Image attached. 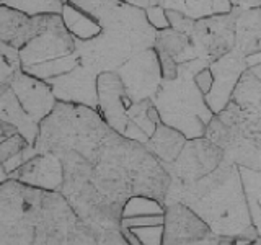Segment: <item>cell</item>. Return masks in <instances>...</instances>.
<instances>
[{
	"label": "cell",
	"mask_w": 261,
	"mask_h": 245,
	"mask_svg": "<svg viewBox=\"0 0 261 245\" xmlns=\"http://www.w3.org/2000/svg\"><path fill=\"white\" fill-rule=\"evenodd\" d=\"M153 49L157 54L167 56L170 59H173L176 64L198 59L191 36L175 31L173 28H165L157 31V39H155Z\"/></svg>",
	"instance_id": "cell-23"
},
{
	"label": "cell",
	"mask_w": 261,
	"mask_h": 245,
	"mask_svg": "<svg viewBox=\"0 0 261 245\" xmlns=\"http://www.w3.org/2000/svg\"><path fill=\"white\" fill-rule=\"evenodd\" d=\"M145 13H147V20H149V23L157 31L170 28V23L167 18V10L162 5H155V7L147 8Z\"/></svg>",
	"instance_id": "cell-30"
},
{
	"label": "cell",
	"mask_w": 261,
	"mask_h": 245,
	"mask_svg": "<svg viewBox=\"0 0 261 245\" xmlns=\"http://www.w3.org/2000/svg\"><path fill=\"white\" fill-rule=\"evenodd\" d=\"M230 4H232L233 8H239V10H247V8L261 7V0H230Z\"/></svg>",
	"instance_id": "cell-33"
},
{
	"label": "cell",
	"mask_w": 261,
	"mask_h": 245,
	"mask_svg": "<svg viewBox=\"0 0 261 245\" xmlns=\"http://www.w3.org/2000/svg\"><path fill=\"white\" fill-rule=\"evenodd\" d=\"M44 193L13 178L0 183V245H38Z\"/></svg>",
	"instance_id": "cell-7"
},
{
	"label": "cell",
	"mask_w": 261,
	"mask_h": 245,
	"mask_svg": "<svg viewBox=\"0 0 261 245\" xmlns=\"http://www.w3.org/2000/svg\"><path fill=\"white\" fill-rule=\"evenodd\" d=\"M225 160V154L206 136L188 139L178 157L171 163H163L170 175V183L188 185L212 174Z\"/></svg>",
	"instance_id": "cell-10"
},
{
	"label": "cell",
	"mask_w": 261,
	"mask_h": 245,
	"mask_svg": "<svg viewBox=\"0 0 261 245\" xmlns=\"http://www.w3.org/2000/svg\"><path fill=\"white\" fill-rule=\"evenodd\" d=\"M10 88L15 93L16 100L23 106V110L38 125H41L54 111L57 105V98L51 84L24 70L16 74L12 80Z\"/></svg>",
	"instance_id": "cell-16"
},
{
	"label": "cell",
	"mask_w": 261,
	"mask_h": 245,
	"mask_svg": "<svg viewBox=\"0 0 261 245\" xmlns=\"http://www.w3.org/2000/svg\"><path fill=\"white\" fill-rule=\"evenodd\" d=\"M162 245H220V237L183 203L165 206Z\"/></svg>",
	"instance_id": "cell-12"
},
{
	"label": "cell",
	"mask_w": 261,
	"mask_h": 245,
	"mask_svg": "<svg viewBox=\"0 0 261 245\" xmlns=\"http://www.w3.org/2000/svg\"><path fill=\"white\" fill-rule=\"evenodd\" d=\"M239 8L194 21L191 41L198 59L214 62L235 47V23Z\"/></svg>",
	"instance_id": "cell-11"
},
{
	"label": "cell",
	"mask_w": 261,
	"mask_h": 245,
	"mask_svg": "<svg viewBox=\"0 0 261 245\" xmlns=\"http://www.w3.org/2000/svg\"><path fill=\"white\" fill-rule=\"evenodd\" d=\"M96 245H130V243L122 235L121 229H113V231H103L100 234H96Z\"/></svg>",
	"instance_id": "cell-31"
},
{
	"label": "cell",
	"mask_w": 261,
	"mask_h": 245,
	"mask_svg": "<svg viewBox=\"0 0 261 245\" xmlns=\"http://www.w3.org/2000/svg\"><path fill=\"white\" fill-rule=\"evenodd\" d=\"M167 18L170 23V28H173L175 31L179 33H185V35L191 36L193 28H194V21L190 16H186L181 12H176V10H167Z\"/></svg>",
	"instance_id": "cell-29"
},
{
	"label": "cell",
	"mask_w": 261,
	"mask_h": 245,
	"mask_svg": "<svg viewBox=\"0 0 261 245\" xmlns=\"http://www.w3.org/2000/svg\"><path fill=\"white\" fill-rule=\"evenodd\" d=\"M43 229L38 245H96V234L82 220L59 191H46Z\"/></svg>",
	"instance_id": "cell-8"
},
{
	"label": "cell",
	"mask_w": 261,
	"mask_h": 245,
	"mask_svg": "<svg viewBox=\"0 0 261 245\" xmlns=\"http://www.w3.org/2000/svg\"><path fill=\"white\" fill-rule=\"evenodd\" d=\"M127 96L134 103L152 100L163 82L160 59L155 49L136 54L116 70Z\"/></svg>",
	"instance_id": "cell-13"
},
{
	"label": "cell",
	"mask_w": 261,
	"mask_h": 245,
	"mask_svg": "<svg viewBox=\"0 0 261 245\" xmlns=\"http://www.w3.org/2000/svg\"><path fill=\"white\" fill-rule=\"evenodd\" d=\"M16 182L44 191H59L64 185V167L57 155L41 152L30 157L21 167L12 172L10 177Z\"/></svg>",
	"instance_id": "cell-17"
},
{
	"label": "cell",
	"mask_w": 261,
	"mask_h": 245,
	"mask_svg": "<svg viewBox=\"0 0 261 245\" xmlns=\"http://www.w3.org/2000/svg\"><path fill=\"white\" fill-rule=\"evenodd\" d=\"M33 149L61 159V193L95 234L121 229L122 208L134 196L165 201L170 175L162 162L90 106L57 102L41 122Z\"/></svg>",
	"instance_id": "cell-1"
},
{
	"label": "cell",
	"mask_w": 261,
	"mask_h": 245,
	"mask_svg": "<svg viewBox=\"0 0 261 245\" xmlns=\"http://www.w3.org/2000/svg\"><path fill=\"white\" fill-rule=\"evenodd\" d=\"M194 82L198 84V87H199L201 92L204 93V96H206L209 93L211 87H212V74L209 70V65L196 74V76H194Z\"/></svg>",
	"instance_id": "cell-32"
},
{
	"label": "cell",
	"mask_w": 261,
	"mask_h": 245,
	"mask_svg": "<svg viewBox=\"0 0 261 245\" xmlns=\"http://www.w3.org/2000/svg\"><path fill=\"white\" fill-rule=\"evenodd\" d=\"M209 62L202 59L188 61L178 65L173 80H163L152 103L163 125L179 131L186 139L202 137L214 113L206 103L204 93L194 82V76Z\"/></svg>",
	"instance_id": "cell-5"
},
{
	"label": "cell",
	"mask_w": 261,
	"mask_h": 245,
	"mask_svg": "<svg viewBox=\"0 0 261 245\" xmlns=\"http://www.w3.org/2000/svg\"><path fill=\"white\" fill-rule=\"evenodd\" d=\"M98 20L101 31L90 41H77L80 64L100 76L116 72L122 64L145 49H152L157 30L147 20L144 8L121 0H70Z\"/></svg>",
	"instance_id": "cell-2"
},
{
	"label": "cell",
	"mask_w": 261,
	"mask_h": 245,
	"mask_svg": "<svg viewBox=\"0 0 261 245\" xmlns=\"http://www.w3.org/2000/svg\"><path fill=\"white\" fill-rule=\"evenodd\" d=\"M13 134H16V129H15L13 126L7 125V122H4L2 119H0V142L5 141L7 137H10V136H13Z\"/></svg>",
	"instance_id": "cell-35"
},
{
	"label": "cell",
	"mask_w": 261,
	"mask_h": 245,
	"mask_svg": "<svg viewBox=\"0 0 261 245\" xmlns=\"http://www.w3.org/2000/svg\"><path fill=\"white\" fill-rule=\"evenodd\" d=\"M121 2L144 8V10H147V8H150V7H155V5H160V0H121Z\"/></svg>",
	"instance_id": "cell-34"
},
{
	"label": "cell",
	"mask_w": 261,
	"mask_h": 245,
	"mask_svg": "<svg viewBox=\"0 0 261 245\" xmlns=\"http://www.w3.org/2000/svg\"><path fill=\"white\" fill-rule=\"evenodd\" d=\"M160 5L165 10L181 12L193 20L228 13L233 10L230 0H160Z\"/></svg>",
	"instance_id": "cell-24"
},
{
	"label": "cell",
	"mask_w": 261,
	"mask_h": 245,
	"mask_svg": "<svg viewBox=\"0 0 261 245\" xmlns=\"http://www.w3.org/2000/svg\"><path fill=\"white\" fill-rule=\"evenodd\" d=\"M98 113L121 136L129 129V108L134 102L127 96L124 85L116 72H103L96 80Z\"/></svg>",
	"instance_id": "cell-15"
},
{
	"label": "cell",
	"mask_w": 261,
	"mask_h": 245,
	"mask_svg": "<svg viewBox=\"0 0 261 245\" xmlns=\"http://www.w3.org/2000/svg\"><path fill=\"white\" fill-rule=\"evenodd\" d=\"M212 74V87L204 96L212 113L217 114L232 102V96L242 76L248 70L247 57H243L233 49L224 57L209 64Z\"/></svg>",
	"instance_id": "cell-14"
},
{
	"label": "cell",
	"mask_w": 261,
	"mask_h": 245,
	"mask_svg": "<svg viewBox=\"0 0 261 245\" xmlns=\"http://www.w3.org/2000/svg\"><path fill=\"white\" fill-rule=\"evenodd\" d=\"M21 70L51 82L80 64L77 41L65 27L62 15H47L39 35L20 49Z\"/></svg>",
	"instance_id": "cell-6"
},
{
	"label": "cell",
	"mask_w": 261,
	"mask_h": 245,
	"mask_svg": "<svg viewBox=\"0 0 261 245\" xmlns=\"http://www.w3.org/2000/svg\"><path fill=\"white\" fill-rule=\"evenodd\" d=\"M233 49L243 57L261 53V7L239 10Z\"/></svg>",
	"instance_id": "cell-20"
},
{
	"label": "cell",
	"mask_w": 261,
	"mask_h": 245,
	"mask_svg": "<svg viewBox=\"0 0 261 245\" xmlns=\"http://www.w3.org/2000/svg\"><path fill=\"white\" fill-rule=\"evenodd\" d=\"M21 70L20 51L0 41V96L12 85V80Z\"/></svg>",
	"instance_id": "cell-27"
},
{
	"label": "cell",
	"mask_w": 261,
	"mask_h": 245,
	"mask_svg": "<svg viewBox=\"0 0 261 245\" xmlns=\"http://www.w3.org/2000/svg\"><path fill=\"white\" fill-rule=\"evenodd\" d=\"M0 119L7 122V125L13 126L16 129V133L27 139L31 147H35L41 125L33 121L30 118V114L23 110V106L16 100L12 88H8L7 92L0 96Z\"/></svg>",
	"instance_id": "cell-21"
},
{
	"label": "cell",
	"mask_w": 261,
	"mask_h": 245,
	"mask_svg": "<svg viewBox=\"0 0 261 245\" xmlns=\"http://www.w3.org/2000/svg\"><path fill=\"white\" fill-rule=\"evenodd\" d=\"M165 204L150 196L130 198L121 214V232L130 245H162Z\"/></svg>",
	"instance_id": "cell-9"
},
{
	"label": "cell",
	"mask_w": 261,
	"mask_h": 245,
	"mask_svg": "<svg viewBox=\"0 0 261 245\" xmlns=\"http://www.w3.org/2000/svg\"><path fill=\"white\" fill-rule=\"evenodd\" d=\"M47 15L30 16L7 5H0V41L20 51L35 39L46 24Z\"/></svg>",
	"instance_id": "cell-19"
},
{
	"label": "cell",
	"mask_w": 261,
	"mask_h": 245,
	"mask_svg": "<svg viewBox=\"0 0 261 245\" xmlns=\"http://www.w3.org/2000/svg\"><path fill=\"white\" fill-rule=\"evenodd\" d=\"M2 4L30 16L62 15V0H2Z\"/></svg>",
	"instance_id": "cell-28"
},
{
	"label": "cell",
	"mask_w": 261,
	"mask_h": 245,
	"mask_svg": "<svg viewBox=\"0 0 261 245\" xmlns=\"http://www.w3.org/2000/svg\"><path fill=\"white\" fill-rule=\"evenodd\" d=\"M62 20L75 41H90L98 36V33L101 31V27L96 18L70 2L64 5Z\"/></svg>",
	"instance_id": "cell-25"
},
{
	"label": "cell",
	"mask_w": 261,
	"mask_h": 245,
	"mask_svg": "<svg viewBox=\"0 0 261 245\" xmlns=\"http://www.w3.org/2000/svg\"><path fill=\"white\" fill-rule=\"evenodd\" d=\"M240 175L251 224L258 237H261V170L240 167Z\"/></svg>",
	"instance_id": "cell-26"
},
{
	"label": "cell",
	"mask_w": 261,
	"mask_h": 245,
	"mask_svg": "<svg viewBox=\"0 0 261 245\" xmlns=\"http://www.w3.org/2000/svg\"><path fill=\"white\" fill-rule=\"evenodd\" d=\"M98 76L85 65L79 64L75 69L64 74V76L53 79L51 84L57 102L84 105L98 110Z\"/></svg>",
	"instance_id": "cell-18"
},
{
	"label": "cell",
	"mask_w": 261,
	"mask_h": 245,
	"mask_svg": "<svg viewBox=\"0 0 261 245\" xmlns=\"http://www.w3.org/2000/svg\"><path fill=\"white\" fill-rule=\"evenodd\" d=\"M204 136L239 167L261 170V64L243 74L232 102L214 114Z\"/></svg>",
	"instance_id": "cell-4"
},
{
	"label": "cell",
	"mask_w": 261,
	"mask_h": 245,
	"mask_svg": "<svg viewBox=\"0 0 261 245\" xmlns=\"http://www.w3.org/2000/svg\"><path fill=\"white\" fill-rule=\"evenodd\" d=\"M183 203L220 239H258L245 198L240 167L225 160L194 183H170L163 204Z\"/></svg>",
	"instance_id": "cell-3"
},
{
	"label": "cell",
	"mask_w": 261,
	"mask_h": 245,
	"mask_svg": "<svg viewBox=\"0 0 261 245\" xmlns=\"http://www.w3.org/2000/svg\"><path fill=\"white\" fill-rule=\"evenodd\" d=\"M186 141L188 139L179 133V131L163 125L160 121L157 128H155L153 134L144 145L149 149V152L152 155H155V157L162 162V165H163V163H171L178 157L179 152H181V149L185 147Z\"/></svg>",
	"instance_id": "cell-22"
}]
</instances>
